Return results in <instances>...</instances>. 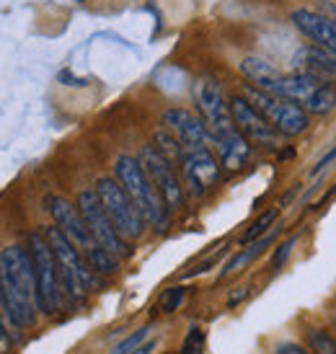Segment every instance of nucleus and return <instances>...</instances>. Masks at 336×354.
<instances>
[{"label":"nucleus","instance_id":"obj_1","mask_svg":"<svg viewBox=\"0 0 336 354\" xmlns=\"http://www.w3.org/2000/svg\"><path fill=\"white\" fill-rule=\"evenodd\" d=\"M0 287L6 297V315L13 328H29L37 321V277L31 254L21 246L0 248Z\"/></svg>","mask_w":336,"mask_h":354},{"label":"nucleus","instance_id":"obj_2","mask_svg":"<svg viewBox=\"0 0 336 354\" xmlns=\"http://www.w3.org/2000/svg\"><path fill=\"white\" fill-rule=\"evenodd\" d=\"M114 178L124 187V192L129 194V199L138 205L140 215L145 217L156 233H166L171 225V209L166 207L163 197L158 194L156 184L150 181V176L145 174V168L140 163V158L135 156H119L114 160Z\"/></svg>","mask_w":336,"mask_h":354},{"label":"nucleus","instance_id":"obj_3","mask_svg":"<svg viewBox=\"0 0 336 354\" xmlns=\"http://www.w3.org/2000/svg\"><path fill=\"white\" fill-rule=\"evenodd\" d=\"M238 70L241 75L256 86V88L267 91V93H274V96H282V99H290L303 106V101L313 93L321 80L308 75V73H279L277 68H272L267 59L261 57H243L238 62Z\"/></svg>","mask_w":336,"mask_h":354},{"label":"nucleus","instance_id":"obj_4","mask_svg":"<svg viewBox=\"0 0 336 354\" xmlns=\"http://www.w3.org/2000/svg\"><path fill=\"white\" fill-rule=\"evenodd\" d=\"M44 236H47L52 251H55V259H57L59 266V279H62V287L68 290V295L75 297V300L88 295V290L96 285V272L86 261L83 251L57 225L47 227Z\"/></svg>","mask_w":336,"mask_h":354},{"label":"nucleus","instance_id":"obj_5","mask_svg":"<svg viewBox=\"0 0 336 354\" xmlns=\"http://www.w3.org/2000/svg\"><path fill=\"white\" fill-rule=\"evenodd\" d=\"M241 93L261 111V117L267 119L282 138H300L308 129V124H310V114L300 104H295V101L267 93V91L256 88L251 83H246Z\"/></svg>","mask_w":336,"mask_h":354},{"label":"nucleus","instance_id":"obj_6","mask_svg":"<svg viewBox=\"0 0 336 354\" xmlns=\"http://www.w3.org/2000/svg\"><path fill=\"white\" fill-rule=\"evenodd\" d=\"M29 254L31 264H34V277H37V303L44 315H52L59 310L62 303V279H59V266L55 259L50 241L44 233H31L29 236Z\"/></svg>","mask_w":336,"mask_h":354},{"label":"nucleus","instance_id":"obj_7","mask_svg":"<svg viewBox=\"0 0 336 354\" xmlns=\"http://www.w3.org/2000/svg\"><path fill=\"white\" fill-rule=\"evenodd\" d=\"M96 194H99L101 205L106 209V215L111 217L114 227L119 230V236L124 241H140L145 236V217L140 215L138 205L129 199V194L124 192V187L119 184L117 178L101 176L96 178Z\"/></svg>","mask_w":336,"mask_h":354},{"label":"nucleus","instance_id":"obj_8","mask_svg":"<svg viewBox=\"0 0 336 354\" xmlns=\"http://www.w3.org/2000/svg\"><path fill=\"white\" fill-rule=\"evenodd\" d=\"M75 205L80 207V212H83V220H86V225H88L91 236H93V241H96L101 248L111 251V254L119 256V259L132 254L129 243L119 236V230L114 227L111 217L106 215V209H104V205H101L96 189H83V192L78 194V202H75Z\"/></svg>","mask_w":336,"mask_h":354},{"label":"nucleus","instance_id":"obj_9","mask_svg":"<svg viewBox=\"0 0 336 354\" xmlns=\"http://www.w3.org/2000/svg\"><path fill=\"white\" fill-rule=\"evenodd\" d=\"M138 158L142 168H145V174L150 176V181L158 189V194L163 197L166 207L171 212H178L184 207V202H187V189H184V181L178 178L174 163L160 156L153 145H145V148L140 150Z\"/></svg>","mask_w":336,"mask_h":354},{"label":"nucleus","instance_id":"obj_10","mask_svg":"<svg viewBox=\"0 0 336 354\" xmlns=\"http://www.w3.org/2000/svg\"><path fill=\"white\" fill-rule=\"evenodd\" d=\"M194 104L199 109V117L207 122L212 140L238 129L230 114V104L223 93V86L215 78H199L194 83Z\"/></svg>","mask_w":336,"mask_h":354},{"label":"nucleus","instance_id":"obj_11","mask_svg":"<svg viewBox=\"0 0 336 354\" xmlns=\"http://www.w3.org/2000/svg\"><path fill=\"white\" fill-rule=\"evenodd\" d=\"M227 104H230V114H233V122H236L238 132H241L251 145H259V148H264V150H279L282 135L269 124L267 119L261 117V111H259L243 93L230 96Z\"/></svg>","mask_w":336,"mask_h":354},{"label":"nucleus","instance_id":"obj_12","mask_svg":"<svg viewBox=\"0 0 336 354\" xmlns=\"http://www.w3.org/2000/svg\"><path fill=\"white\" fill-rule=\"evenodd\" d=\"M181 181L189 197L197 199L220 178V160L212 148H184L181 156Z\"/></svg>","mask_w":336,"mask_h":354},{"label":"nucleus","instance_id":"obj_13","mask_svg":"<svg viewBox=\"0 0 336 354\" xmlns=\"http://www.w3.org/2000/svg\"><path fill=\"white\" fill-rule=\"evenodd\" d=\"M44 207H47V212H50L52 220H55V225H57L83 254H88L93 246H99V243L93 241V236H91V230H88V225H86V220H83V212H80L78 205H73L70 199L59 197V194H47V197H44Z\"/></svg>","mask_w":336,"mask_h":354},{"label":"nucleus","instance_id":"obj_14","mask_svg":"<svg viewBox=\"0 0 336 354\" xmlns=\"http://www.w3.org/2000/svg\"><path fill=\"white\" fill-rule=\"evenodd\" d=\"M160 122L181 140L184 148H212V132H209L207 122L194 111L178 106L166 109Z\"/></svg>","mask_w":336,"mask_h":354},{"label":"nucleus","instance_id":"obj_15","mask_svg":"<svg viewBox=\"0 0 336 354\" xmlns=\"http://www.w3.org/2000/svg\"><path fill=\"white\" fill-rule=\"evenodd\" d=\"M295 29L308 39V44H316L321 50L336 55V21L310 8H297L292 13Z\"/></svg>","mask_w":336,"mask_h":354},{"label":"nucleus","instance_id":"obj_16","mask_svg":"<svg viewBox=\"0 0 336 354\" xmlns=\"http://www.w3.org/2000/svg\"><path fill=\"white\" fill-rule=\"evenodd\" d=\"M295 70L297 73H308L318 80H336V55L316 47V44H306L303 50L295 55Z\"/></svg>","mask_w":336,"mask_h":354},{"label":"nucleus","instance_id":"obj_17","mask_svg":"<svg viewBox=\"0 0 336 354\" xmlns=\"http://www.w3.org/2000/svg\"><path fill=\"white\" fill-rule=\"evenodd\" d=\"M212 145H215V150H218L220 156V166H225L227 171H241L251 160V153H254V145L238 129L215 138Z\"/></svg>","mask_w":336,"mask_h":354},{"label":"nucleus","instance_id":"obj_18","mask_svg":"<svg viewBox=\"0 0 336 354\" xmlns=\"http://www.w3.org/2000/svg\"><path fill=\"white\" fill-rule=\"evenodd\" d=\"M277 233L279 227H272L267 236L256 238V241H251V243H246V246L241 248L230 261H227L225 266H223V272H220V277H227V274H236V272H241V269H246L248 264H254L259 256L264 254L274 241H277Z\"/></svg>","mask_w":336,"mask_h":354},{"label":"nucleus","instance_id":"obj_19","mask_svg":"<svg viewBox=\"0 0 336 354\" xmlns=\"http://www.w3.org/2000/svg\"><path fill=\"white\" fill-rule=\"evenodd\" d=\"M303 109L313 117H328L336 109V86L331 80H321L313 93L303 101Z\"/></svg>","mask_w":336,"mask_h":354},{"label":"nucleus","instance_id":"obj_20","mask_svg":"<svg viewBox=\"0 0 336 354\" xmlns=\"http://www.w3.org/2000/svg\"><path fill=\"white\" fill-rule=\"evenodd\" d=\"M150 145L158 150L163 158H168L171 163H181V156H184V145H181V140H178L168 127L156 129V132H153V142H150Z\"/></svg>","mask_w":336,"mask_h":354},{"label":"nucleus","instance_id":"obj_21","mask_svg":"<svg viewBox=\"0 0 336 354\" xmlns=\"http://www.w3.org/2000/svg\"><path fill=\"white\" fill-rule=\"evenodd\" d=\"M277 217H279L277 207H272V209H267V212H261V215H259L256 220L243 230V236H241V246H246V243H251V241L267 236L269 230L274 227V223H277Z\"/></svg>","mask_w":336,"mask_h":354},{"label":"nucleus","instance_id":"obj_22","mask_svg":"<svg viewBox=\"0 0 336 354\" xmlns=\"http://www.w3.org/2000/svg\"><path fill=\"white\" fill-rule=\"evenodd\" d=\"M86 256V261L91 264V269L96 272V274H117L119 272V256H114L111 251L101 246H93Z\"/></svg>","mask_w":336,"mask_h":354},{"label":"nucleus","instance_id":"obj_23","mask_svg":"<svg viewBox=\"0 0 336 354\" xmlns=\"http://www.w3.org/2000/svg\"><path fill=\"white\" fill-rule=\"evenodd\" d=\"M308 349L310 354H336V339L324 328L308 331Z\"/></svg>","mask_w":336,"mask_h":354},{"label":"nucleus","instance_id":"obj_24","mask_svg":"<svg viewBox=\"0 0 336 354\" xmlns=\"http://www.w3.org/2000/svg\"><path fill=\"white\" fill-rule=\"evenodd\" d=\"M184 297H187V287H181V285L166 287L158 297V310H163V313H174V310L181 308Z\"/></svg>","mask_w":336,"mask_h":354},{"label":"nucleus","instance_id":"obj_25","mask_svg":"<svg viewBox=\"0 0 336 354\" xmlns=\"http://www.w3.org/2000/svg\"><path fill=\"white\" fill-rule=\"evenodd\" d=\"M297 241H300V233H295V236H290L285 241V243H279L277 248H274V256H272V264H269V269L272 272H279L282 266L287 264V259H290V254H292V248L297 246Z\"/></svg>","mask_w":336,"mask_h":354},{"label":"nucleus","instance_id":"obj_26","mask_svg":"<svg viewBox=\"0 0 336 354\" xmlns=\"http://www.w3.org/2000/svg\"><path fill=\"white\" fill-rule=\"evenodd\" d=\"M148 336H150V326H145V328H138L135 334H129L124 342H119L114 349H111L109 354H129V352H135L142 342H148Z\"/></svg>","mask_w":336,"mask_h":354},{"label":"nucleus","instance_id":"obj_27","mask_svg":"<svg viewBox=\"0 0 336 354\" xmlns=\"http://www.w3.org/2000/svg\"><path fill=\"white\" fill-rule=\"evenodd\" d=\"M202 352H205V331L199 326H192L187 339H184V344H181V354H202Z\"/></svg>","mask_w":336,"mask_h":354},{"label":"nucleus","instance_id":"obj_28","mask_svg":"<svg viewBox=\"0 0 336 354\" xmlns=\"http://www.w3.org/2000/svg\"><path fill=\"white\" fill-rule=\"evenodd\" d=\"M331 160H336V145H334V148H328L324 156L318 158V163L313 166V171H310V174H313V176H318V174H321V171H324V168H326Z\"/></svg>","mask_w":336,"mask_h":354},{"label":"nucleus","instance_id":"obj_29","mask_svg":"<svg viewBox=\"0 0 336 354\" xmlns=\"http://www.w3.org/2000/svg\"><path fill=\"white\" fill-rule=\"evenodd\" d=\"M274 354H310V349H306V346H300V344H292V342H285V344H279L277 349H274Z\"/></svg>","mask_w":336,"mask_h":354},{"label":"nucleus","instance_id":"obj_30","mask_svg":"<svg viewBox=\"0 0 336 354\" xmlns=\"http://www.w3.org/2000/svg\"><path fill=\"white\" fill-rule=\"evenodd\" d=\"M8 352H10V336L6 324H3V315H0V354H8Z\"/></svg>","mask_w":336,"mask_h":354},{"label":"nucleus","instance_id":"obj_31","mask_svg":"<svg viewBox=\"0 0 336 354\" xmlns=\"http://www.w3.org/2000/svg\"><path fill=\"white\" fill-rule=\"evenodd\" d=\"M156 344H158L156 339H148V342H142V344H140L135 352H129V354H150L153 349H156Z\"/></svg>","mask_w":336,"mask_h":354},{"label":"nucleus","instance_id":"obj_32","mask_svg":"<svg viewBox=\"0 0 336 354\" xmlns=\"http://www.w3.org/2000/svg\"><path fill=\"white\" fill-rule=\"evenodd\" d=\"M331 3H334V6H336V0H331Z\"/></svg>","mask_w":336,"mask_h":354},{"label":"nucleus","instance_id":"obj_33","mask_svg":"<svg viewBox=\"0 0 336 354\" xmlns=\"http://www.w3.org/2000/svg\"><path fill=\"white\" fill-rule=\"evenodd\" d=\"M78 3H83V0H78Z\"/></svg>","mask_w":336,"mask_h":354}]
</instances>
